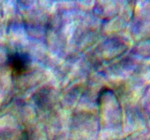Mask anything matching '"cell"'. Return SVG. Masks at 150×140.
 <instances>
[{
  "label": "cell",
  "instance_id": "obj_1",
  "mask_svg": "<svg viewBox=\"0 0 150 140\" xmlns=\"http://www.w3.org/2000/svg\"><path fill=\"white\" fill-rule=\"evenodd\" d=\"M8 60L10 69L16 74H21L26 72L30 67V58L25 53L16 52L12 54Z\"/></svg>",
  "mask_w": 150,
  "mask_h": 140
}]
</instances>
